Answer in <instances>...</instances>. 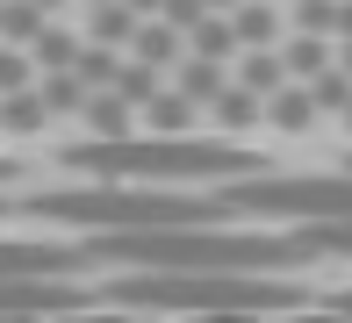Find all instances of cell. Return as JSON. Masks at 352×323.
<instances>
[{
    "label": "cell",
    "instance_id": "1",
    "mask_svg": "<svg viewBox=\"0 0 352 323\" xmlns=\"http://www.w3.org/2000/svg\"><path fill=\"white\" fill-rule=\"evenodd\" d=\"M87 266H158V273H195V266H252V273H295L316 258L302 237H252L223 223H151V230H87Z\"/></svg>",
    "mask_w": 352,
    "mask_h": 323
},
{
    "label": "cell",
    "instance_id": "2",
    "mask_svg": "<svg viewBox=\"0 0 352 323\" xmlns=\"http://www.w3.org/2000/svg\"><path fill=\"white\" fill-rule=\"evenodd\" d=\"M108 309H158V316H287L309 302L287 273H252V266H195V273H158V266H122L101 287Z\"/></svg>",
    "mask_w": 352,
    "mask_h": 323
},
{
    "label": "cell",
    "instance_id": "3",
    "mask_svg": "<svg viewBox=\"0 0 352 323\" xmlns=\"http://www.w3.org/2000/svg\"><path fill=\"white\" fill-rule=\"evenodd\" d=\"M65 166L87 172V180H237V172H266L245 144H209V137H173V129H151V137H87L65 144Z\"/></svg>",
    "mask_w": 352,
    "mask_h": 323
},
{
    "label": "cell",
    "instance_id": "4",
    "mask_svg": "<svg viewBox=\"0 0 352 323\" xmlns=\"http://www.w3.org/2000/svg\"><path fill=\"white\" fill-rule=\"evenodd\" d=\"M22 216L36 223H65V230H151V223H223L230 201L223 194H173L158 180H108V187H58V194H29Z\"/></svg>",
    "mask_w": 352,
    "mask_h": 323
},
{
    "label": "cell",
    "instance_id": "5",
    "mask_svg": "<svg viewBox=\"0 0 352 323\" xmlns=\"http://www.w3.org/2000/svg\"><path fill=\"white\" fill-rule=\"evenodd\" d=\"M230 216H287V223H338L352 216V172H302V180H280V172H237L223 187Z\"/></svg>",
    "mask_w": 352,
    "mask_h": 323
},
{
    "label": "cell",
    "instance_id": "6",
    "mask_svg": "<svg viewBox=\"0 0 352 323\" xmlns=\"http://www.w3.org/2000/svg\"><path fill=\"white\" fill-rule=\"evenodd\" d=\"M101 302V287H79L72 273H0V316H79Z\"/></svg>",
    "mask_w": 352,
    "mask_h": 323
},
{
    "label": "cell",
    "instance_id": "7",
    "mask_svg": "<svg viewBox=\"0 0 352 323\" xmlns=\"http://www.w3.org/2000/svg\"><path fill=\"white\" fill-rule=\"evenodd\" d=\"M316 115H324V108H316L309 79H287L280 93H266V122H274V129H287V137H295V129H309Z\"/></svg>",
    "mask_w": 352,
    "mask_h": 323
},
{
    "label": "cell",
    "instance_id": "8",
    "mask_svg": "<svg viewBox=\"0 0 352 323\" xmlns=\"http://www.w3.org/2000/svg\"><path fill=\"white\" fill-rule=\"evenodd\" d=\"M130 115H137V101H122L116 87H94V93H87V108H79V122H87L94 137H130V129H137Z\"/></svg>",
    "mask_w": 352,
    "mask_h": 323
},
{
    "label": "cell",
    "instance_id": "9",
    "mask_svg": "<svg viewBox=\"0 0 352 323\" xmlns=\"http://www.w3.org/2000/svg\"><path fill=\"white\" fill-rule=\"evenodd\" d=\"M180 43H187V29H180V22H166V14H144L130 51H137V58H151V65H180Z\"/></svg>",
    "mask_w": 352,
    "mask_h": 323
},
{
    "label": "cell",
    "instance_id": "10",
    "mask_svg": "<svg viewBox=\"0 0 352 323\" xmlns=\"http://www.w3.org/2000/svg\"><path fill=\"white\" fill-rule=\"evenodd\" d=\"M209 115H216V122H223V129H230V137H237V129L266 122V93H252L245 79H237V87H223L216 101H209Z\"/></svg>",
    "mask_w": 352,
    "mask_h": 323
},
{
    "label": "cell",
    "instance_id": "11",
    "mask_svg": "<svg viewBox=\"0 0 352 323\" xmlns=\"http://www.w3.org/2000/svg\"><path fill=\"white\" fill-rule=\"evenodd\" d=\"M43 122H51V101H43V87L0 93V129H14V137H36Z\"/></svg>",
    "mask_w": 352,
    "mask_h": 323
},
{
    "label": "cell",
    "instance_id": "12",
    "mask_svg": "<svg viewBox=\"0 0 352 323\" xmlns=\"http://www.w3.org/2000/svg\"><path fill=\"white\" fill-rule=\"evenodd\" d=\"M187 51H201V58H223V65H230L237 51H245V43H237V22L216 8V14H201V22L187 29Z\"/></svg>",
    "mask_w": 352,
    "mask_h": 323
},
{
    "label": "cell",
    "instance_id": "13",
    "mask_svg": "<svg viewBox=\"0 0 352 323\" xmlns=\"http://www.w3.org/2000/svg\"><path fill=\"white\" fill-rule=\"evenodd\" d=\"M237 79H245L252 93H280L295 72H287V58L274 51V43H259V51H245V58H237Z\"/></svg>",
    "mask_w": 352,
    "mask_h": 323
},
{
    "label": "cell",
    "instance_id": "14",
    "mask_svg": "<svg viewBox=\"0 0 352 323\" xmlns=\"http://www.w3.org/2000/svg\"><path fill=\"white\" fill-rule=\"evenodd\" d=\"M230 22H237V43H245V51H259V43H280V8H266V0H237Z\"/></svg>",
    "mask_w": 352,
    "mask_h": 323
},
{
    "label": "cell",
    "instance_id": "15",
    "mask_svg": "<svg viewBox=\"0 0 352 323\" xmlns=\"http://www.w3.org/2000/svg\"><path fill=\"white\" fill-rule=\"evenodd\" d=\"M137 22H144V14L130 8V0H101V8H94V22H87V36L122 51V43H137Z\"/></svg>",
    "mask_w": 352,
    "mask_h": 323
},
{
    "label": "cell",
    "instance_id": "16",
    "mask_svg": "<svg viewBox=\"0 0 352 323\" xmlns=\"http://www.w3.org/2000/svg\"><path fill=\"white\" fill-rule=\"evenodd\" d=\"M36 87H43V101H51V115H79V108H87V79L72 72V65H58V72H36Z\"/></svg>",
    "mask_w": 352,
    "mask_h": 323
},
{
    "label": "cell",
    "instance_id": "17",
    "mask_svg": "<svg viewBox=\"0 0 352 323\" xmlns=\"http://www.w3.org/2000/svg\"><path fill=\"white\" fill-rule=\"evenodd\" d=\"M195 108H201V101H187V93H180V87H158V93H151V101H144V108H137V115H144V122H151V129H173V137H180V129H187V122H195Z\"/></svg>",
    "mask_w": 352,
    "mask_h": 323
},
{
    "label": "cell",
    "instance_id": "18",
    "mask_svg": "<svg viewBox=\"0 0 352 323\" xmlns=\"http://www.w3.org/2000/svg\"><path fill=\"white\" fill-rule=\"evenodd\" d=\"M223 87H230V79H223V58H201V51H195V58H180V93H187V101L209 108Z\"/></svg>",
    "mask_w": 352,
    "mask_h": 323
},
{
    "label": "cell",
    "instance_id": "19",
    "mask_svg": "<svg viewBox=\"0 0 352 323\" xmlns=\"http://www.w3.org/2000/svg\"><path fill=\"white\" fill-rule=\"evenodd\" d=\"M280 58H287V72H295V79H316V72L331 65V43H324V29H295Z\"/></svg>",
    "mask_w": 352,
    "mask_h": 323
},
{
    "label": "cell",
    "instance_id": "20",
    "mask_svg": "<svg viewBox=\"0 0 352 323\" xmlns=\"http://www.w3.org/2000/svg\"><path fill=\"white\" fill-rule=\"evenodd\" d=\"M43 22H51V8H36V0H0V43H36Z\"/></svg>",
    "mask_w": 352,
    "mask_h": 323
},
{
    "label": "cell",
    "instance_id": "21",
    "mask_svg": "<svg viewBox=\"0 0 352 323\" xmlns=\"http://www.w3.org/2000/svg\"><path fill=\"white\" fill-rule=\"evenodd\" d=\"M29 58H36V72H58V65L79 58V36H72V29H58V22H43L36 43H29Z\"/></svg>",
    "mask_w": 352,
    "mask_h": 323
},
{
    "label": "cell",
    "instance_id": "22",
    "mask_svg": "<svg viewBox=\"0 0 352 323\" xmlns=\"http://www.w3.org/2000/svg\"><path fill=\"white\" fill-rule=\"evenodd\" d=\"M72 72L87 79V87H116V72H122V58H116V43H79V58H72Z\"/></svg>",
    "mask_w": 352,
    "mask_h": 323
},
{
    "label": "cell",
    "instance_id": "23",
    "mask_svg": "<svg viewBox=\"0 0 352 323\" xmlns=\"http://www.w3.org/2000/svg\"><path fill=\"white\" fill-rule=\"evenodd\" d=\"M309 93H316V108H324V115H345V108H352V72H345L338 58H331L324 72L309 79Z\"/></svg>",
    "mask_w": 352,
    "mask_h": 323
},
{
    "label": "cell",
    "instance_id": "24",
    "mask_svg": "<svg viewBox=\"0 0 352 323\" xmlns=\"http://www.w3.org/2000/svg\"><path fill=\"white\" fill-rule=\"evenodd\" d=\"M302 245H309L316 258H352V216H338V223H302Z\"/></svg>",
    "mask_w": 352,
    "mask_h": 323
},
{
    "label": "cell",
    "instance_id": "25",
    "mask_svg": "<svg viewBox=\"0 0 352 323\" xmlns=\"http://www.w3.org/2000/svg\"><path fill=\"white\" fill-rule=\"evenodd\" d=\"M158 72H166V65H151V58H130V65H122V72H116V93H122V101H151V93H158Z\"/></svg>",
    "mask_w": 352,
    "mask_h": 323
},
{
    "label": "cell",
    "instance_id": "26",
    "mask_svg": "<svg viewBox=\"0 0 352 323\" xmlns=\"http://www.w3.org/2000/svg\"><path fill=\"white\" fill-rule=\"evenodd\" d=\"M22 87H36V58H29V43H0V93Z\"/></svg>",
    "mask_w": 352,
    "mask_h": 323
},
{
    "label": "cell",
    "instance_id": "27",
    "mask_svg": "<svg viewBox=\"0 0 352 323\" xmlns=\"http://www.w3.org/2000/svg\"><path fill=\"white\" fill-rule=\"evenodd\" d=\"M331 14H338V0H295V29H324L331 36Z\"/></svg>",
    "mask_w": 352,
    "mask_h": 323
},
{
    "label": "cell",
    "instance_id": "28",
    "mask_svg": "<svg viewBox=\"0 0 352 323\" xmlns=\"http://www.w3.org/2000/svg\"><path fill=\"white\" fill-rule=\"evenodd\" d=\"M331 36H338V43L352 36V0H338V14H331Z\"/></svg>",
    "mask_w": 352,
    "mask_h": 323
},
{
    "label": "cell",
    "instance_id": "29",
    "mask_svg": "<svg viewBox=\"0 0 352 323\" xmlns=\"http://www.w3.org/2000/svg\"><path fill=\"white\" fill-rule=\"evenodd\" d=\"M324 309H331V316H352V287H338V295H324Z\"/></svg>",
    "mask_w": 352,
    "mask_h": 323
},
{
    "label": "cell",
    "instance_id": "30",
    "mask_svg": "<svg viewBox=\"0 0 352 323\" xmlns=\"http://www.w3.org/2000/svg\"><path fill=\"white\" fill-rule=\"evenodd\" d=\"M0 180H22V166H14V158H0Z\"/></svg>",
    "mask_w": 352,
    "mask_h": 323
},
{
    "label": "cell",
    "instance_id": "31",
    "mask_svg": "<svg viewBox=\"0 0 352 323\" xmlns=\"http://www.w3.org/2000/svg\"><path fill=\"white\" fill-rule=\"evenodd\" d=\"M130 8H137V14H158V8H166V0H130Z\"/></svg>",
    "mask_w": 352,
    "mask_h": 323
},
{
    "label": "cell",
    "instance_id": "32",
    "mask_svg": "<svg viewBox=\"0 0 352 323\" xmlns=\"http://www.w3.org/2000/svg\"><path fill=\"white\" fill-rule=\"evenodd\" d=\"M338 65H345V72H352V36H345V51H338Z\"/></svg>",
    "mask_w": 352,
    "mask_h": 323
},
{
    "label": "cell",
    "instance_id": "33",
    "mask_svg": "<svg viewBox=\"0 0 352 323\" xmlns=\"http://www.w3.org/2000/svg\"><path fill=\"white\" fill-rule=\"evenodd\" d=\"M209 8H223V14H230V8H237V0H209Z\"/></svg>",
    "mask_w": 352,
    "mask_h": 323
},
{
    "label": "cell",
    "instance_id": "34",
    "mask_svg": "<svg viewBox=\"0 0 352 323\" xmlns=\"http://www.w3.org/2000/svg\"><path fill=\"white\" fill-rule=\"evenodd\" d=\"M36 8H65V0H36Z\"/></svg>",
    "mask_w": 352,
    "mask_h": 323
},
{
    "label": "cell",
    "instance_id": "35",
    "mask_svg": "<svg viewBox=\"0 0 352 323\" xmlns=\"http://www.w3.org/2000/svg\"><path fill=\"white\" fill-rule=\"evenodd\" d=\"M345 129H352V108H345Z\"/></svg>",
    "mask_w": 352,
    "mask_h": 323
},
{
    "label": "cell",
    "instance_id": "36",
    "mask_svg": "<svg viewBox=\"0 0 352 323\" xmlns=\"http://www.w3.org/2000/svg\"><path fill=\"white\" fill-rule=\"evenodd\" d=\"M87 8H101V0H87Z\"/></svg>",
    "mask_w": 352,
    "mask_h": 323
},
{
    "label": "cell",
    "instance_id": "37",
    "mask_svg": "<svg viewBox=\"0 0 352 323\" xmlns=\"http://www.w3.org/2000/svg\"><path fill=\"white\" fill-rule=\"evenodd\" d=\"M0 216H8V201H0Z\"/></svg>",
    "mask_w": 352,
    "mask_h": 323
}]
</instances>
